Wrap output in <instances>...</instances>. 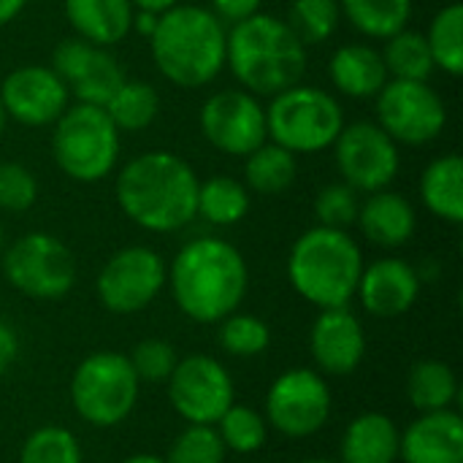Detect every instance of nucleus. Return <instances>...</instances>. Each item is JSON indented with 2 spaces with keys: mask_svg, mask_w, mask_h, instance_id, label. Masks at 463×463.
Masks as SVG:
<instances>
[{
  "mask_svg": "<svg viewBox=\"0 0 463 463\" xmlns=\"http://www.w3.org/2000/svg\"><path fill=\"white\" fill-rule=\"evenodd\" d=\"M285 22L307 49L320 46L339 30V0H293Z\"/></svg>",
  "mask_w": 463,
  "mask_h": 463,
  "instance_id": "72a5a7b5",
  "label": "nucleus"
},
{
  "mask_svg": "<svg viewBox=\"0 0 463 463\" xmlns=\"http://www.w3.org/2000/svg\"><path fill=\"white\" fill-rule=\"evenodd\" d=\"M0 269L5 282L33 301H60L76 285V258L71 247L46 231H30L5 244Z\"/></svg>",
  "mask_w": 463,
  "mask_h": 463,
  "instance_id": "1a4fd4ad",
  "label": "nucleus"
},
{
  "mask_svg": "<svg viewBox=\"0 0 463 463\" xmlns=\"http://www.w3.org/2000/svg\"><path fill=\"white\" fill-rule=\"evenodd\" d=\"M334 160L342 174V182L350 184L358 195L388 190L402 168L399 144L369 119L345 122L342 133L334 141Z\"/></svg>",
  "mask_w": 463,
  "mask_h": 463,
  "instance_id": "9b49d317",
  "label": "nucleus"
},
{
  "mask_svg": "<svg viewBox=\"0 0 463 463\" xmlns=\"http://www.w3.org/2000/svg\"><path fill=\"white\" fill-rule=\"evenodd\" d=\"M19 463H84V456L73 431L62 426H41L24 439Z\"/></svg>",
  "mask_w": 463,
  "mask_h": 463,
  "instance_id": "c9c22d12",
  "label": "nucleus"
},
{
  "mask_svg": "<svg viewBox=\"0 0 463 463\" xmlns=\"http://www.w3.org/2000/svg\"><path fill=\"white\" fill-rule=\"evenodd\" d=\"M176 3H182V0H130V5H133V8L152 11V14H163V11L174 8Z\"/></svg>",
  "mask_w": 463,
  "mask_h": 463,
  "instance_id": "a18cd8bd",
  "label": "nucleus"
},
{
  "mask_svg": "<svg viewBox=\"0 0 463 463\" xmlns=\"http://www.w3.org/2000/svg\"><path fill=\"white\" fill-rule=\"evenodd\" d=\"M168 266L157 250L130 244L117 250L95 279V293L111 315H136L146 309L165 288Z\"/></svg>",
  "mask_w": 463,
  "mask_h": 463,
  "instance_id": "ddd939ff",
  "label": "nucleus"
},
{
  "mask_svg": "<svg viewBox=\"0 0 463 463\" xmlns=\"http://www.w3.org/2000/svg\"><path fill=\"white\" fill-rule=\"evenodd\" d=\"M225 445L214 426H187L168 448L165 463H225Z\"/></svg>",
  "mask_w": 463,
  "mask_h": 463,
  "instance_id": "e433bc0d",
  "label": "nucleus"
},
{
  "mask_svg": "<svg viewBox=\"0 0 463 463\" xmlns=\"http://www.w3.org/2000/svg\"><path fill=\"white\" fill-rule=\"evenodd\" d=\"M301 463H336V461H331V458H307V461H301Z\"/></svg>",
  "mask_w": 463,
  "mask_h": 463,
  "instance_id": "8fccbe9b",
  "label": "nucleus"
},
{
  "mask_svg": "<svg viewBox=\"0 0 463 463\" xmlns=\"http://www.w3.org/2000/svg\"><path fill=\"white\" fill-rule=\"evenodd\" d=\"M225 68L241 90L258 98H271L304 79L307 46L285 19L258 11L228 27Z\"/></svg>",
  "mask_w": 463,
  "mask_h": 463,
  "instance_id": "20e7f679",
  "label": "nucleus"
},
{
  "mask_svg": "<svg viewBox=\"0 0 463 463\" xmlns=\"http://www.w3.org/2000/svg\"><path fill=\"white\" fill-rule=\"evenodd\" d=\"M62 11L76 38L109 49L130 35L136 8L130 0H62Z\"/></svg>",
  "mask_w": 463,
  "mask_h": 463,
  "instance_id": "5701e85b",
  "label": "nucleus"
},
{
  "mask_svg": "<svg viewBox=\"0 0 463 463\" xmlns=\"http://www.w3.org/2000/svg\"><path fill=\"white\" fill-rule=\"evenodd\" d=\"M252 206L250 190L244 182L214 174L203 182H198V198H195V217H201L209 225L231 228L239 225Z\"/></svg>",
  "mask_w": 463,
  "mask_h": 463,
  "instance_id": "a878e982",
  "label": "nucleus"
},
{
  "mask_svg": "<svg viewBox=\"0 0 463 463\" xmlns=\"http://www.w3.org/2000/svg\"><path fill=\"white\" fill-rule=\"evenodd\" d=\"M222 445L228 453H239V456H252L258 450H263L266 439H269V423L266 418L244 404H231L225 410V415L214 423Z\"/></svg>",
  "mask_w": 463,
  "mask_h": 463,
  "instance_id": "473e14b6",
  "label": "nucleus"
},
{
  "mask_svg": "<svg viewBox=\"0 0 463 463\" xmlns=\"http://www.w3.org/2000/svg\"><path fill=\"white\" fill-rule=\"evenodd\" d=\"M298 157L274 141H263L244 157V184L258 195H282L296 184Z\"/></svg>",
  "mask_w": 463,
  "mask_h": 463,
  "instance_id": "bb28decb",
  "label": "nucleus"
},
{
  "mask_svg": "<svg viewBox=\"0 0 463 463\" xmlns=\"http://www.w3.org/2000/svg\"><path fill=\"white\" fill-rule=\"evenodd\" d=\"M0 100L8 119L49 128L71 106V92L49 65H19L0 81Z\"/></svg>",
  "mask_w": 463,
  "mask_h": 463,
  "instance_id": "f3484780",
  "label": "nucleus"
},
{
  "mask_svg": "<svg viewBox=\"0 0 463 463\" xmlns=\"http://www.w3.org/2000/svg\"><path fill=\"white\" fill-rule=\"evenodd\" d=\"M402 463H463V418L456 410L423 412L399 437Z\"/></svg>",
  "mask_w": 463,
  "mask_h": 463,
  "instance_id": "aec40b11",
  "label": "nucleus"
},
{
  "mask_svg": "<svg viewBox=\"0 0 463 463\" xmlns=\"http://www.w3.org/2000/svg\"><path fill=\"white\" fill-rule=\"evenodd\" d=\"M217 345L233 355V358H255L269 350L271 345V331L269 326L247 312H233L217 323Z\"/></svg>",
  "mask_w": 463,
  "mask_h": 463,
  "instance_id": "f704fd0d",
  "label": "nucleus"
},
{
  "mask_svg": "<svg viewBox=\"0 0 463 463\" xmlns=\"http://www.w3.org/2000/svg\"><path fill=\"white\" fill-rule=\"evenodd\" d=\"M328 79L336 92L353 100L377 98V92L388 81V71L383 54L372 43H345L328 60Z\"/></svg>",
  "mask_w": 463,
  "mask_h": 463,
  "instance_id": "4be33fe9",
  "label": "nucleus"
},
{
  "mask_svg": "<svg viewBox=\"0 0 463 463\" xmlns=\"http://www.w3.org/2000/svg\"><path fill=\"white\" fill-rule=\"evenodd\" d=\"M128 361H130L138 383L160 385V383H168L171 372L179 364V355H176L174 345L165 339H144L130 350Z\"/></svg>",
  "mask_w": 463,
  "mask_h": 463,
  "instance_id": "58836bf2",
  "label": "nucleus"
},
{
  "mask_svg": "<svg viewBox=\"0 0 463 463\" xmlns=\"http://www.w3.org/2000/svg\"><path fill=\"white\" fill-rule=\"evenodd\" d=\"M342 19L369 41L402 33L412 19V0H339Z\"/></svg>",
  "mask_w": 463,
  "mask_h": 463,
  "instance_id": "cd10ccee",
  "label": "nucleus"
},
{
  "mask_svg": "<svg viewBox=\"0 0 463 463\" xmlns=\"http://www.w3.org/2000/svg\"><path fill=\"white\" fill-rule=\"evenodd\" d=\"M420 282V271L412 263L402 258H380L364 266L355 296L372 317L396 320L418 304Z\"/></svg>",
  "mask_w": 463,
  "mask_h": 463,
  "instance_id": "6ab92c4d",
  "label": "nucleus"
},
{
  "mask_svg": "<svg viewBox=\"0 0 463 463\" xmlns=\"http://www.w3.org/2000/svg\"><path fill=\"white\" fill-rule=\"evenodd\" d=\"M426 35V43L431 49V57H434V65L458 79L463 73V5L458 0L442 5L431 24H429V33Z\"/></svg>",
  "mask_w": 463,
  "mask_h": 463,
  "instance_id": "2f4dec72",
  "label": "nucleus"
},
{
  "mask_svg": "<svg viewBox=\"0 0 463 463\" xmlns=\"http://www.w3.org/2000/svg\"><path fill=\"white\" fill-rule=\"evenodd\" d=\"M165 385L174 412L193 426H214L236 402V388L225 364L203 353L179 358Z\"/></svg>",
  "mask_w": 463,
  "mask_h": 463,
  "instance_id": "4468645a",
  "label": "nucleus"
},
{
  "mask_svg": "<svg viewBox=\"0 0 463 463\" xmlns=\"http://www.w3.org/2000/svg\"><path fill=\"white\" fill-rule=\"evenodd\" d=\"M119 133H141L160 114V92L141 79H125L103 106Z\"/></svg>",
  "mask_w": 463,
  "mask_h": 463,
  "instance_id": "c756f323",
  "label": "nucleus"
},
{
  "mask_svg": "<svg viewBox=\"0 0 463 463\" xmlns=\"http://www.w3.org/2000/svg\"><path fill=\"white\" fill-rule=\"evenodd\" d=\"M309 353L320 374L328 377L353 374L366 355L364 323L347 307L320 309V315L309 328Z\"/></svg>",
  "mask_w": 463,
  "mask_h": 463,
  "instance_id": "a211bd4d",
  "label": "nucleus"
},
{
  "mask_svg": "<svg viewBox=\"0 0 463 463\" xmlns=\"http://www.w3.org/2000/svg\"><path fill=\"white\" fill-rule=\"evenodd\" d=\"M388 79H402V81H429L431 73L437 71L431 49L426 43V35L418 30L404 27L402 33L385 38V46L380 49Z\"/></svg>",
  "mask_w": 463,
  "mask_h": 463,
  "instance_id": "7c9ffc66",
  "label": "nucleus"
},
{
  "mask_svg": "<svg viewBox=\"0 0 463 463\" xmlns=\"http://www.w3.org/2000/svg\"><path fill=\"white\" fill-rule=\"evenodd\" d=\"M407 399L420 415L453 410L458 399V377L445 361H418L407 374Z\"/></svg>",
  "mask_w": 463,
  "mask_h": 463,
  "instance_id": "c85d7f7f",
  "label": "nucleus"
},
{
  "mask_svg": "<svg viewBox=\"0 0 463 463\" xmlns=\"http://www.w3.org/2000/svg\"><path fill=\"white\" fill-rule=\"evenodd\" d=\"M30 0H0V27L14 22L24 8H27Z\"/></svg>",
  "mask_w": 463,
  "mask_h": 463,
  "instance_id": "c03bdc74",
  "label": "nucleus"
},
{
  "mask_svg": "<svg viewBox=\"0 0 463 463\" xmlns=\"http://www.w3.org/2000/svg\"><path fill=\"white\" fill-rule=\"evenodd\" d=\"M228 27L203 5L176 3L149 35V54L165 81L182 90L212 84L225 71Z\"/></svg>",
  "mask_w": 463,
  "mask_h": 463,
  "instance_id": "7ed1b4c3",
  "label": "nucleus"
},
{
  "mask_svg": "<svg viewBox=\"0 0 463 463\" xmlns=\"http://www.w3.org/2000/svg\"><path fill=\"white\" fill-rule=\"evenodd\" d=\"M364 266V252L350 231L315 225L293 241L288 279L307 304L336 309L355 298Z\"/></svg>",
  "mask_w": 463,
  "mask_h": 463,
  "instance_id": "39448f33",
  "label": "nucleus"
},
{
  "mask_svg": "<svg viewBox=\"0 0 463 463\" xmlns=\"http://www.w3.org/2000/svg\"><path fill=\"white\" fill-rule=\"evenodd\" d=\"M334 410L331 388L315 369L282 372L266 393V423L290 439H307L326 429Z\"/></svg>",
  "mask_w": 463,
  "mask_h": 463,
  "instance_id": "f8f14e48",
  "label": "nucleus"
},
{
  "mask_svg": "<svg viewBox=\"0 0 463 463\" xmlns=\"http://www.w3.org/2000/svg\"><path fill=\"white\" fill-rule=\"evenodd\" d=\"M122 463H165V458H160V456H152V453H138V456H130V458H125Z\"/></svg>",
  "mask_w": 463,
  "mask_h": 463,
  "instance_id": "49530a36",
  "label": "nucleus"
},
{
  "mask_svg": "<svg viewBox=\"0 0 463 463\" xmlns=\"http://www.w3.org/2000/svg\"><path fill=\"white\" fill-rule=\"evenodd\" d=\"M377 125L399 146H426L448 125V106L429 81L388 79L377 92Z\"/></svg>",
  "mask_w": 463,
  "mask_h": 463,
  "instance_id": "9d476101",
  "label": "nucleus"
},
{
  "mask_svg": "<svg viewBox=\"0 0 463 463\" xmlns=\"http://www.w3.org/2000/svg\"><path fill=\"white\" fill-rule=\"evenodd\" d=\"M49 68L65 81L76 103L90 106H106L109 98L128 79L125 68L114 54H109V49L87 43L76 35L54 46Z\"/></svg>",
  "mask_w": 463,
  "mask_h": 463,
  "instance_id": "dca6fc26",
  "label": "nucleus"
},
{
  "mask_svg": "<svg viewBox=\"0 0 463 463\" xmlns=\"http://www.w3.org/2000/svg\"><path fill=\"white\" fill-rule=\"evenodd\" d=\"M358 209H361V195L350 184H345V182L326 184L317 193V198H315L317 225H326V228H342V231H347L350 225H355Z\"/></svg>",
  "mask_w": 463,
  "mask_h": 463,
  "instance_id": "4c0bfd02",
  "label": "nucleus"
},
{
  "mask_svg": "<svg viewBox=\"0 0 463 463\" xmlns=\"http://www.w3.org/2000/svg\"><path fill=\"white\" fill-rule=\"evenodd\" d=\"M399 426L383 412H364L353 418L342 434V463H396Z\"/></svg>",
  "mask_w": 463,
  "mask_h": 463,
  "instance_id": "b1692460",
  "label": "nucleus"
},
{
  "mask_svg": "<svg viewBox=\"0 0 463 463\" xmlns=\"http://www.w3.org/2000/svg\"><path fill=\"white\" fill-rule=\"evenodd\" d=\"M3 250H5V231H3V222H0V255H3Z\"/></svg>",
  "mask_w": 463,
  "mask_h": 463,
  "instance_id": "09e8293b",
  "label": "nucleus"
},
{
  "mask_svg": "<svg viewBox=\"0 0 463 463\" xmlns=\"http://www.w3.org/2000/svg\"><path fill=\"white\" fill-rule=\"evenodd\" d=\"M345 128V109L334 92L315 84H293L271 95L266 106L269 141L298 155H320Z\"/></svg>",
  "mask_w": 463,
  "mask_h": 463,
  "instance_id": "0eeeda50",
  "label": "nucleus"
},
{
  "mask_svg": "<svg viewBox=\"0 0 463 463\" xmlns=\"http://www.w3.org/2000/svg\"><path fill=\"white\" fill-rule=\"evenodd\" d=\"M420 201L442 222H463V160L458 155L434 157L420 174Z\"/></svg>",
  "mask_w": 463,
  "mask_h": 463,
  "instance_id": "393cba45",
  "label": "nucleus"
},
{
  "mask_svg": "<svg viewBox=\"0 0 463 463\" xmlns=\"http://www.w3.org/2000/svg\"><path fill=\"white\" fill-rule=\"evenodd\" d=\"M355 225L361 228L369 244L383 250H399L415 236L418 212L407 195L388 187V190L369 193L366 201H361Z\"/></svg>",
  "mask_w": 463,
  "mask_h": 463,
  "instance_id": "412c9836",
  "label": "nucleus"
},
{
  "mask_svg": "<svg viewBox=\"0 0 463 463\" xmlns=\"http://www.w3.org/2000/svg\"><path fill=\"white\" fill-rule=\"evenodd\" d=\"M157 19H160V14H152V11H141V8H136V11H133L130 33H138L141 38H146V41H149V35H152V33H155V27H157Z\"/></svg>",
  "mask_w": 463,
  "mask_h": 463,
  "instance_id": "37998d69",
  "label": "nucleus"
},
{
  "mask_svg": "<svg viewBox=\"0 0 463 463\" xmlns=\"http://www.w3.org/2000/svg\"><path fill=\"white\" fill-rule=\"evenodd\" d=\"M195 168L168 152L149 149L128 160L114 182L122 214L149 233H176L195 220L198 198Z\"/></svg>",
  "mask_w": 463,
  "mask_h": 463,
  "instance_id": "f03ea898",
  "label": "nucleus"
},
{
  "mask_svg": "<svg viewBox=\"0 0 463 463\" xmlns=\"http://www.w3.org/2000/svg\"><path fill=\"white\" fill-rule=\"evenodd\" d=\"M198 125L203 138L228 157H247L269 141L266 106L258 95L241 87L217 90L209 95L201 106Z\"/></svg>",
  "mask_w": 463,
  "mask_h": 463,
  "instance_id": "2eb2a0df",
  "label": "nucleus"
},
{
  "mask_svg": "<svg viewBox=\"0 0 463 463\" xmlns=\"http://www.w3.org/2000/svg\"><path fill=\"white\" fill-rule=\"evenodd\" d=\"M35 201H38L35 174L16 160H0V212L22 214L33 209Z\"/></svg>",
  "mask_w": 463,
  "mask_h": 463,
  "instance_id": "ea45409f",
  "label": "nucleus"
},
{
  "mask_svg": "<svg viewBox=\"0 0 463 463\" xmlns=\"http://www.w3.org/2000/svg\"><path fill=\"white\" fill-rule=\"evenodd\" d=\"M5 122H8V117H5V109H3V100H0V136L5 130Z\"/></svg>",
  "mask_w": 463,
  "mask_h": 463,
  "instance_id": "de8ad7c7",
  "label": "nucleus"
},
{
  "mask_svg": "<svg viewBox=\"0 0 463 463\" xmlns=\"http://www.w3.org/2000/svg\"><path fill=\"white\" fill-rule=\"evenodd\" d=\"M138 393L141 383L128 355L114 350L90 353L71 380V404L95 429H114L128 420L138 404Z\"/></svg>",
  "mask_w": 463,
  "mask_h": 463,
  "instance_id": "6e6552de",
  "label": "nucleus"
},
{
  "mask_svg": "<svg viewBox=\"0 0 463 463\" xmlns=\"http://www.w3.org/2000/svg\"><path fill=\"white\" fill-rule=\"evenodd\" d=\"M16 355H19V336L8 323L0 320V377L14 366Z\"/></svg>",
  "mask_w": 463,
  "mask_h": 463,
  "instance_id": "79ce46f5",
  "label": "nucleus"
},
{
  "mask_svg": "<svg viewBox=\"0 0 463 463\" xmlns=\"http://www.w3.org/2000/svg\"><path fill=\"white\" fill-rule=\"evenodd\" d=\"M165 285L184 317L201 326H217L241 307L250 288V269L231 241L198 236L174 255Z\"/></svg>",
  "mask_w": 463,
  "mask_h": 463,
  "instance_id": "f257e3e1",
  "label": "nucleus"
},
{
  "mask_svg": "<svg viewBox=\"0 0 463 463\" xmlns=\"http://www.w3.org/2000/svg\"><path fill=\"white\" fill-rule=\"evenodd\" d=\"M260 3L263 0H212V14L225 24V27H231V24H236V22H244V19H250L252 14H258L260 11Z\"/></svg>",
  "mask_w": 463,
  "mask_h": 463,
  "instance_id": "a19ab883",
  "label": "nucleus"
},
{
  "mask_svg": "<svg viewBox=\"0 0 463 463\" xmlns=\"http://www.w3.org/2000/svg\"><path fill=\"white\" fill-rule=\"evenodd\" d=\"M119 136L103 106L71 103L52 125V157L68 179L95 184L114 174L122 149Z\"/></svg>",
  "mask_w": 463,
  "mask_h": 463,
  "instance_id": "423d86ee",
  "label": "nucleus"
}]
</instances>
